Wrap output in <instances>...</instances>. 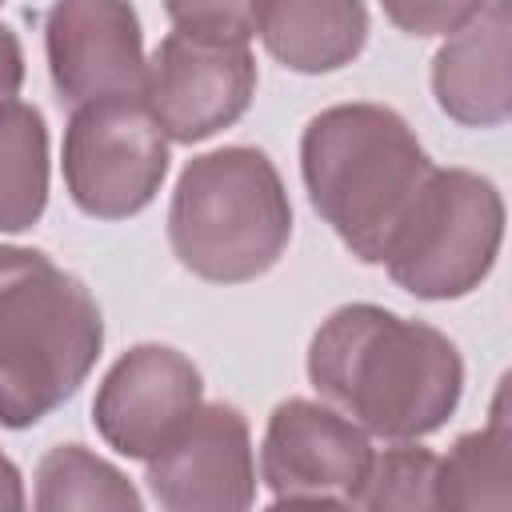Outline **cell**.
Returning a JSON list of instances; mask_svg holds the SVG:
<instances>
[{
    "label": "cell",
    "instance_id": "cell-11",
    "mask_svg": "<svg viewBox=\"0 0 512 512\" xmlns=\"http://www.w3.org/2000/svg\"><path fill=\"white\" fill-rule=\"evenodd\" d=\"M200 404L204 376L184 352L168 344H136L104 372L92 400V424L112 452L148 460Z\"/></svg>",
    "mask_w": 512,
    "mask_h": 512
},
{
    "label": "cell",
    "instance_id": "cell-4",
    "mask_svg": "<svg viewBox=\"0 0 512 512\" xmlns=\"http://www.w3.org/2000/svg\"><path fill=\"white\" fill-rule=\"evenodd\" d=\"M292 240V200L268 160L248 144L192 156L172 188V256L208 284H248L280 264Z\"/></svg>",
    "mask_w": 512,
    "mask_h": 512
},
{
    "label": "cell",
    "instance_id": "cell-12",
    "mask_svg": "<svg viewBox=\"0 0 512 512\" xmlns=\"http://www.w3.org/2000/svg\"><path fill=\"white\" fill-rule=\"evenodd\" d=\"M436 108L464 128H500L512 116V0H488L448 32L432 56Z\"/></svg>",
    "mask_w": 512,
    "mask_h": 512
},
{
    "label": "cell",
    "instance_id": "cell-8",
    "mask_svg": "<svg viewBox=\"0 0 512 512\" xmlns=\"http://www.w3.org/2000/svg\"><path fill=\"white\" fill-rule=\"evenodd\" d=\"M256 80L248 44L200 40L172 28L148 60L144 104L168 140L200 144L248 112Z\"/></svg>",
    "mask_w": 512,
    "mask_h": 512
},
{
    "label": "cell",
    "instance_id": "cell-21",
    "mask_svg": "<svg viewBox=\"0 0 512 512\" xmlns=\"http://www.w3.org/2000/svg\"><path fill=\"white\" fill-rule=\"evenodd\" d=\"M28 496H24V480H20V468L0 452V512L4 508H24Z\"/></svg>",
    "mask_w": 512,
    "mask_h": 512
},
{
    "label": "cell",
    "instance_id": "cell-22",
    "mask_svg": "<svg viewBox=\"0 0 512 512\" xmlns=\"http://www.w3.org/2000/svg\"><path fill=\"white\" fill-rule=\"evenodd\" d=\"M0 4H4V0H0Z\"/></svg>",
    "mask_w": 512,
    "mask_h": 512
},
{
    "label": "cell",
    "instance_id": "cell-9",
    "mask_svg": "<svg viewBox=\"0 0 512 512\" xmlns=\"http://www.w3.org/2000/svg\"><path fill=\"white\" fill-rule=\"evenodd\" d=\"M44 56L64 104L144 96L148 56L132 0H52Z\"/></svg>",
    "mask_w": 512,
    "mask_h": 512
},
{
    "label": "cell",
    "instance_id": "cell-7",
    "mask_svg": "<svg viewBox=\"0 0 512 512\" xmlns=\"http://www.w3.org/2000/svg\"><path fill=\"white\" fill-rule=\"evenodd\" d=\"M372 440L360 424L320 400H280L260 440V480L276 504L356 508L372 464Z\"/></svg>",
    "mask_w": 512,
    "mask_h": 512
},
{
    "label": "cell",
    "instance_id": "cell-18",
    "mask_svg": "<svg viewBox=\"0 0 512 512\" xmlns=\"http://www.w3.org/2000/svg\"><path fill=\"white\" fill-rule=\"evenodd\" d=\"M176 32L224 44H248L256 36L260 0H164Z\"/></svg>",
    "mask_w": 512,
    "mask_h": 512
},
{
    "label": "cell",
    "instance_id": "cell-17",
    "mask_svg": "<svg viewBox=\"0 0 512 512\" xmlns=\"http://www.w3.org/2000/svg\"><path fill=\"white\" fill-rule=\"evenodd\" d=\"M436 460L440 456L420 448L416 440H396V448H384L380 456H372L356 508H376V512L436 508Z\"/></svg>",
    "mask_w": 512,
    "mask_h": 512
},
{
    "label": "cell",
    "instance_id": "cell-19",
    "mask_svg": "<svg viewBox=\"0 0 512 512\" xmlns=\"http://www.w3.org/2000/svg\"><path fill=\"white\" fill-rule=\"evenodd\" d=\"M484 4L488 0H380L384 16L408 36H448Z\"/></svg>",
    "mask_w": 512,
    "mask_h": 512
},
{
    "label": "cell",
    "instance_id": "cell-3",
    "mask_svg": "<svg viewBox=\"0 0 512 512\" xmlns=\"http://www.w3.org/2000/svg\"><path fill=\"white\" fill-rule=\"evenodd\" d=\"M104 348V316L80 276L48 252L0 244V428L64 408Z\"/></svg>",
    "mask_w": 512,
    "mask_h": 512
},
{
    "label": "cell",
    "instance_id": "cell-20",
    "mask_svg": "<svg viewBox=\"0 0 512 512\" xmlns=\"http://www.w3.org/2000/svg\"><path fill=\"white\" fill-rule=\"evenodd\" d=\"M24 84V48L8 24H0V104L12 100Z\"/></svg>",
    "mask_w": 512,
    "mask_h": 512
},
{
    "label": "cell",
    "instance_id": "cell-16",
    "mask_svg": "<svg viewBox=\"0 0 512 512\" xmlns=\"http://www.w3.org/2000/svg\"><path fill=\"white\" fill-rule=\"evenodd\" d=\"M36 492L32 504L40 512H68V508H108V512H140V492L132 480L108 464L104 456L88 452L84 444H56L36 464Z\"/></svg>",
    "mask_w": 512,
    "mask_h": 512
},
{
    "label": "cell",
    "instance_id": "cell-10",
    "mask_svg": "<svg viewBox=\"0 0 512 512\" xmlns=\"http://www.w3.org/2000/svg\"><path fill=\"white\" fill-rule=\"evenodd\" d=\"M148 492L168 512H236L256 500L252 432L236 404H200L192 420L144 460Z\"/></svg>",
    "mask_w": 512,
    "mask_h": 512
},
{
    "label": "cell",
    "instance_id": "cell-2",
    "mask_svg": "<svg viewBox=\"0 0 512 512\" xmlns=\"http://www.w3.org/2000/svg\"><path fill=\"white\" fill-rule=\"evenodd\" d=\"M432 160L408 120L384 104H332L300 136V176L316 216L340 244L384 264V252L408 216Z\"/></svg>",
    "mask_w": 512,
    "mask_h": 512
},
{
    "label": "cell",
    "instance_id": "cell-5",
    "mask_svg": "<svg viewBox=\"0 0 512 512\" xmlns=\"http://www.w3.org/2000/svg\"><path fill=\"white\" fill-rule=\"evenodd\" d=\"M500 240V188L480 172L432 164L384 252V268L416 300H460L488 280Z\"/></svg>",
    "mask_w": 512,
    "mask_h": 512
},
{
    "label": "cell",
    "instance_id": "cell-1",
    "mask_svg": "<svg viewBox=\"0 0 512 512\" xmlns=\"http://www.w3.org/2000/svg\"><path fill=\"white\" fill-rule=\"evenodd\" d=\"M312 388L380 440L440 432L464 396L460 348L432 324L380 304L336 308L308 344Z\"/></svg>",
    "mask_w": 512,
    "mask_h": 512
},
{
    "label": "cell",
    "instance_id": "cell-6",
    "mask_svg": "<svg viewBox=\"0 0 512 512\" xmlns=\"http://www.w3.org/2000/svg\"><path fill=\"white\" fill-rule=\"evenodd\" d=\"M64 184L92 220H128L144 212L168 176V136L144 96L80 104L64 128Z\"/></svg>",
    "mask_w": 512,
    "mask_h": 512
},
{
    "label": "cell",
    "instance_id": "cell-15",
    "mask_svg": "<svg viewBox=\"0 0 512 512\" xmlns=\"http://www.w3.org/2000/svg\"><path fill=\"white\" fill-rule=\"evenodd\" d=\"M48 208V124L36 104H0V236L40 224Z\"/></svg>",
    "mask_w": 512,
    "mask_h": 512
},
{
    "label": "cell",
    "instance_id": "cell-14",
    "mask_svg": "<svg viewBox=\"0 0 512 512\" xmlns=\"http://www.w3.org/2000/svg\"><path fill=\"white\" fill-rule=\"evenodd\" d=\"M512 420L508 380H500L492 416L480 432H464L436 460V508H508L512 504Z\"/></svg>",
    "mask_w": 512,
    "mask_h": 512
},
{
    "label": "cell",
    "instance_id": "cell-13",
    "mask_svg": "<svg viewBox=\"0 0 512 512\" xmlns=\"http://www.w3.org/2000/svg\"><path fill=\"white\" fill-rule=\"evenodd\" d=\"M256 32L276 64L320 76L352 64L368 44L364 0H260Z\"/></svg>",
    "mask_w": 512,
    "mask_h": 512
}]
</instances>
